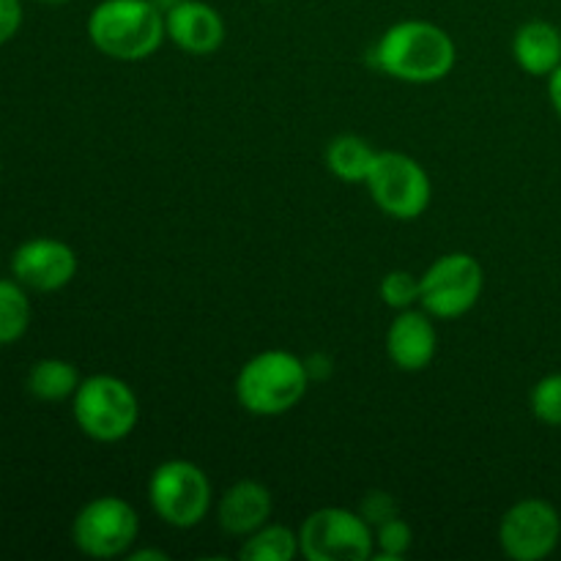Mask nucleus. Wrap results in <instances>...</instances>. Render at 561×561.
Listing matches in <instances>:
<instances>
[{
  "mask_svg": "<svg viewBox=\"0 0 561 561\" xmlns=\"http://www.w3.org/2000/svg\"><path fill=\"white\" fill-rule=\"evenodd\" d=\"M272 493L257 480H239L219 496L217 520L225 535L230 537H250L272 518Z\"/></svg>",
  "mask_w": 561,
  "mask_h": 561,
  "instance_id": "4468645a",
  "label": "nucleus"
},
{
  "mask_svg": "<svg viewBox=\"0 0 561 561\" xmlns=\"http://www.w3.org/2000/svg\"><path fill=\"white\" fill-rule=\"evenodd\" d=\"M126 557H129L131 561H142V559L164 561V559H168V553H164V551H153V548H151V551H148V548H146V551H129V553H126Z\"/></svg>",
  "mask_w": 561,
  "mask_h": 561,
  "instance_id": "a878e982",
  "label": "nucleus"
},
{
  "mask_svg": "<svg viewBox=\"0 0 561 561\" xmlns=\"http://www.w3.org/2000/svg\"><path fill=\"white\" fill-rule=\"evenodd\" d=\"M148 502L162 524L173 526V529H192L211 513V480L192 460H164L148 480Z\"/></svg>",
  "mask_w": 561,
  "mask_h": 561,
  "instance_id": "39448f33",
  "label": "nucleus"
},
{
  "mask_svg": "<svg viewBox=\"0 0 561 561\" xmlns=\"http://www.w3.org/2000/svg\"><path fill=\"white\" fill-rule=\"evenodd\" d=\"M164 33L181 53L206 58L222 47L228 27H225L222 14L206 0H181L175 9L164 14Z\"/></svg>",
  "mask_w": 561,
  "mask_h": 561,
  "instance_id": "f8f14e48",
  "label": "nucleus"
},
{
  "mask_svg": "<svg viewBox=\"0 0 561 561\" xmlns=\"http://www.w3.org/2000/svg\"><path fill=\"white\" fill-rule=\"evenodd\" d=\"M531 414L548 427H561V373L540 378L531 389Z\"/></svg>",
  "mask_w": 561,
  "mask_h": 561,
  "instance_id": "4be33fe9",
  "label": "nucleus"
},
{
  "mask_svg": "<svg viewBox=\"0 0 561 561\" xmlns=\"http://www.w3.org/2000/svg\"><path fill=\"white\" fill-rule=\"evenodd\" d=\"M378 294H381L383 305L392 307V310H411L414 305H420V277H414L405 268H394V272L383 274Z\"/></svg>",
  "mask_w": 561,
  "mask_h": 561,
  "instance_id": "412c9836",
  "label": "nucleus"
},
{
  "mask_svg": "<svg viewBox=\"0 0 561 561\" xmlns=\"http://www.w3.org/2000/svg\"><path fill=\"white\" fill-rule=\"evenodd\" d=\"M140 535L137 510L121 496H96L71 520V542L91 559H118L131 551Z\"/></svg>",
  "mask_w": 561,
  "mask_h": 561,
  "instance_id": "1a4fd4ad",
  "label": "nucleus"
},
{
  "mask_svg": "<svg viewBox=\"0 0 561 561\" xmlns=\"http://www.w3.org/2000/svg\"><path fill=\"white\" fill-rule=\"evenodd\" d=\"M299 548L307 561H367L376 553V529L354 510L321 507L301 520Z\"/></svg>",
  "mask_w": 561,
  "mask_h": 561,
  "instance_id": "423d86ee",
  "label": "nucleus"
},
{
  "mask_svg": "<svg viewBox=\"0 0 561 561\" xmlns=\"http://www.w3.org/2000/svg\"><path fill=\"white\" fill-rule=\"evenodd\" d=\"M411 548H414V529L409 526V520L394 515V518L376 526V553H373V559L400 561L409 557Z\"/></svg>",
  "mask_w": 561,
  "mask_h": 561,
  "instance_id": "aec40b11",
  "label": "nucleus"
},
{
  "mask_svg": "<svg viewBox=\"0 0 561 561\" xmlns=\"http://www.w3.org/2000/svg\"><path fill=\"white\" fill-rule=\"evenodd\" d=\"M22 20H25L22 0H0V47L20 33Z\"/></svg>",
  "mask_w": 561,
  "mask_h": 561,
  "instance_id": "b1692460",
  "label": "nucleus"
},
{
  "mask_svg": "<svg viewBox=\"0 0 561 561\" xmlns=\"http://www.w3.org/2000/svg\"><path fill=\"white\" fill-rule=\"evenodd\" d=\"M151 3L157 5V9L162 11V14H168V11H170V9H175V5H179L181 0H151Z\"/></svg>",
  "mask_w": 561,
  "mask_h": 561,
  "instance_id": "bb28decb",
  "label": "nucleus"
},
{
  "mask_svg": "<svg viewBox=\"0 0 561 561\" xmlns=\"http://www.w3.org/2000/svg\"><path fill=\"white\" fill-rule=\"evenodd\" d=\"M80 381L82 376L75 362L47 356V359H38L31 367V373L25 378V387L42 403H64V400L75 398Z\"/></svg>",
  "mask_w": 561,
  "mask_h": 561,
  "instance_id": "dca6fc26",
  "label": "nucleus"
},
{
  "mask_svg": "<svg viewBox=\"0 0 561 561\" xmlns=\"http://www.w3.org/2000/svg\"><path fill=\"white\" fill-rule=\"evenodd\" d=\"M359 515L367 520V524L373 526V529H376V526L383 524V520L400 515V504H398V499L392 496V493L370 491V493H365V499H362Z\"/></svg>",
  "mask_w": 561,
  "mask_h": 561,
  "instance_id": "5701e85b",
  "label": "nucleus"
},
{
  "mask_svg": "<svg viewBox=\"0 0 561 561\" xmlns=\"http://www.w3.org/2000/svg\"><path fill=\"white\" fill-rule=\"evenodd\" d=\"M33 307L25 285L0 277V348L20 343L31 329Z\"/></svg>",
  "mask_w": 561,
  "mask_h": 561,
  "instance_id": "6ab92c4d",
  "label": "nucleus"
},
{
  "mask_svg": "<svg viewBox=\"0 0 561 561\" xmlns=\"http://www.w3.org/2000/svg\"><path fill=\"white\" fill-rule=\"evenodd\" d=\"M85 31L99 53L121 64L151 58L168 38L164 14L151 0H99Z\"/></svg>",
  "mask_w": 561,
  "mask_h": 561,
  "instance_id": "f03ea898",
  "label": "nucleus"
},
{
  "mask_svg": "<svg viewBox=\"0 0 561 561\" xmlns=\"http://www.w3.org/2000/svg\"><path fill=\"white\" fill-rule=\"evenodd\" d=\"M513 58L526 75L551 77L561 66V31L546 20L524 22L513 36Z\"/></svg>",
  "mask_w": 561,
  "mask_h": 561,
  "instance_id": "2eb2a0df",
  "label": "nucleus"
},
{
  "mask_svg": "<svg viewBox=\"0 0 561 561\" xmlns=\"http://www.w3.org/2000/svg\"><path fill=\"white\" fill-rule=\"evenodd\" d=\"M378 151L359 135H337L327 146V168L345 184H365Z\"/></svg>",
  "mask_w": 561,
  "mask_h": 561,
  "instance_id": "f3484780",
  "label": "nucleus"
},
{
  "mask_svg": "<svg viewBox=\"0 0 561 561\" xmlns=\"http://www.w3.org/2000/svg\"><path fill=\"white\" fill-rule=\"evenodd\" d=\"M296 557H301L299 531L279 524L261 526L239 548V559L244 561H294Z\"/></svg>",
  "mask_w": 561,
  "mask_h": 561,
  "instance_id": "a211bd4d",
  "label": "nucleus"
},
{
  "mask_svg": "<svg viewBox=\"0 0 561 561\" xmlns=\"http://www.w3.org/2000/svg\"><path fill=\"white\" fill-rule=\"evenodd\" d=\"M548 99H551L553 113H557L559 121H561V66L557 71H553L551 77H548Z\"/></svg>",
  "mask_w": 561,
  "mask_h": 561,
  "instance_id": "393cba45",
  "label": "nucleus"
},
{
  "mask_svg": "<svg viewBox=\"0 0 561 561\" xmlns=\"http://www.w3.org/2000/svg\"><path fill=\"white\" fill-rule=\"evenodd\" d=\"M38 3H44V5H64V3H69V0H38Z\"/></svg>",
  "mask_w": 561,
  "mask_h": 561,
  "instance_id": "cd10ccee",
  "label": "nucleus"
},
{
  "mask_svg": "<svg viewBox=\"0 0 561 561\" xmlns=\"http://www.w3.org/2000/svg\"><path fill=\"white\" fill-rule=\"evenodd\" d=\"M77 252L53 236L27 239L11 252V277L36 294H55L77 274Z\"/></svg>",
  "mask_w": 561,
  "mask_h": 561,
  "instance_id": "9b49d317",
  "label": "nucleus"
},
{
  "mask_svg": "<svg viewBox=\"0 0 561 561\" xmlns=\"http://www.w3.org/2000/svg\"><path fill=\"white\" fill-rule=\"evenodd\" d=\"M312 378L301 356L268 348L244 362L236 376V398L252 416H283L305 400Z\"/></svg>",
  "mask_w": 561,
  "mask_h": 561,
  "instance_id": "7ed1b4c3",
  "label": "nucleus"
},
{
  "mask_svg": "<svg viewBox=\"0 0 561 561\" xmlns=\"http://www.w3.org/2000/svg\"><path fill=\"white\" fill-rule=\"evenodd\" d=\"M71 416L82 436L96 444H118L131 436L140 420L137 394L124 378L96 373L82 378L71 398Z\"/></svg>",
  "mask_w": 561,
  "mask_h": 561,
  "instance_id": "20e7f679",
  "label": "nucleus"
},
{
  "mask_svg": "<svg viewBox=\"0 0 561 561\" xmlns=\"http://www.w3.org/2000/svg\"><path fill=\"white\" fill-rule=\"evenodd\" d=\"M266 3H274V0H266Z\"/></svg>",
  "mask_w": 561,
  "mask_h": 561,
  "instance_id": "c85d7f7f",
  "label": "nucleus"
},
{
  "mask_svg": "<svg viewBox=\"0 0 561 561\" xmlns=\"http://www.w3.org/2000/svg\"><path fill=\"white\" fill-rule=\"evenodd\" d=\"M561 540V515L546 499H520L499 524V546L515 561H542Z\"/></svg>",
  "mask_w": 561,
  "mask_h": 561,
  "instance_id": "9d476101",
  "label": "nucleus"
},
{
  "mask_svg": "<svg viewBox=\"0 0 561 561\" xmlns=\"http://www.w3.org/2000/svg\"><path fill=\"white\" fill-rule=\"evenodd\" d=\"M438 354V332L425 310H403L387 332V356L403 373H420L433 365Z\"/></svg>",
  "mask_w": 561,
  "mask_h": 561,
  "instance_id": "ddd939ff",
  "label": "nucleus"
},
{
  "mask_svg": "<svg viewBox=\"0 0 561 561\" xmlns=\"http://www.w3.org/2000/svg\"><path fill=\"white\" fill-rule=\"evenodd\" d=\"M373 66L411 85H431L453 75L458 47L442 25L427 20H403L381 33L370 53Z\"/></svg>",
  "mask_w": 561,
  "mask_h": 561,
  "instance_id": "f257e3e1",
  "label": "nucleus"
},
{
  "mask_svg": "<svg viewBox=\"0 0 561 561\" xmlns=\"http://www.w3.org/2000/svg\"><path fill=\"white\" fill-rule=\"evenodd\" d=\"M485 288V268L469 252H447L420 277V305L438 321L471 312Z\"/></svg>",
  "mask_w": 561,
  "mask_h": 561,
  "instance_id": "0eeeda50",
  "label": "nucleus"
},
{
  "mask_svg": "<svg viewBox=\"0 0 561 561\" xmlns=\"http://www.w3.org/2000/svg\"><path fill=\"white\" fill-rule=\"evenodd\" d=\"M365 186L387 217L409 222L422 217L433 201L427 170L414 157L400 151H378Z\"/></svg>",
  "mask_w": 561,
  "mask_h": 561,
  "instance_id": "6e6552de",
  "label": "nucleus"
}]
</instances>
